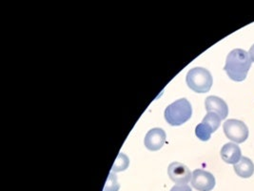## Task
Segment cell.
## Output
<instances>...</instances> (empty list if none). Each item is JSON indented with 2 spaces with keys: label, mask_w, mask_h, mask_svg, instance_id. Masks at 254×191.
Here are the masks:
<instances>
[{
  "label": "cell",
  "mask_w": 254,
  "mask_h": 191,
  "mask_svg": "<svg viewBox=\"0 0 254 191\" xmlns=\"http://www.w3.org/2000/svg\"><path fill=\"white\" fill-rule=\"evenodd\" d=\"M252 62L253 60L248 52L242 49H235L228 55L224 70L232 81L243 82L247 78Z\"/></svg>",
  "instance_id": "obj_1"
},
{
  "label": "cell",
  "mask_w": 254,
  "mask_h": 191,
  "mask_svg": "<svg viewBox=\"0 0 254 191\" xmlns=\"http://www.w3.org/2000/svg\"><path fill=\"white\" fill-rule=\"evenodd\" d=\"M192 115V108L187 98H180L165 110V119L173 126H179L187 122Z\"/></svg>",
  "instance_id": "obj_2"
},
{
  "label": "cell",
  "mask_w": 254,
  "mask_h": 191,
  "mask_svg": "<svg viewBox=\"0 0 254 191\" xmlns=\"http://www.w3.org/2000/svg\"><path fill=\"white\" fill-rule=\"evenodd\" d=\"M188 86L196 93H207L212 86V76L203 67L190 69L186 78Z\"/></svg>",
  "instance_id": "obj_3"
},
{
  "label": "cell",
  "mask_w": 254,
  "mask_h": 191,
  "mask_svg": "<svg viewBox=\"0 0 254 191\" xmlns=\"http://www.w3.org/2000/svg\"><path fill=\"white\" fill-rule=\"evenodd\" d=\"M224 132L231 142L235 143H242L249 137V128L246 123L239 119H231L225 121Z\"/></svg>",
  "instance_id": "obj_4"
},
{
  "label": "cell",
  "mask_w": 254,
  "mask_h": 191,
  "mask_svg": "<svg viewBox=\"0 0 254 191\" xmlns=\"http://www.w3.org/2000/svg\"><path fill=\"white\" fill-rule=\"evenodd\" d=\"M191 186L199 191H212L215 187V178L208 171L203 169H195L192 172Z\"/></svg>",
  "instance_id": "obj_5"
},
{
  "label": "cell",
  "mask_w": 254,
  "mask_h": 191,
  "mask_svg": "<svg viewBox=\"0 0 254 191\" xmlns=\"http://www.w3.org/2000/svg\"><path fill=\"white\" fill-rule=\"evenodd\" d=\"M168 174L171 180L178 185H187L191 181L192 174L185 165L180 163H172L168 167Z\"/></svg>",
  "instance_id": "obj_6"
},
{
  "label": "cell",
  "mask_w": 254,
  "mask_h": 191,
  "mask_svg": "<svg viewBox=\"0 0 254 191\" xmlns=\"http://www.w3.org/2000/svg\"><path fill=\"white\" fill-rule=\"evenodd\" d=\"M166 143V133L162 128H153L147 133L145 137V146L150 151L161 149Z\"/></svg>",
  "instance_id": "obj_7"
},
{
  "label": "cell",
  "mask_w": 254,
  "mask_h": 191,
  "mask_svg": "<svg viewBox=\"0 0 254 191\" xmlns=\"http://www.w3.org/2000/svg\"><path fill=\"white\" fill-rule=\"evenodd\" d=\"M205 105L208 112H213L219 115L222 119H226L229 114L228 104L224 99L216 96H209L205 100Z\"/></svg>",
  "instance_id": "obj_8"
},
{
  "label": "cell",
  "mask_w": 254,
  "mask_h": 191,
  "mask_svg": "<svg viewBox=\"0 0 254 191\" xmlns=\"http://www.w3.org/2000/svg\"><path fill=\"white\" fill-rule=\"evenodd\" d=\"M221 157L227 164L236 165L242 158L241 149L236 143H227L221 149Z\"/></svg>",
  "instance_id": "obj_9"
},
{
  "label": "cell",
  "mask_w": 254,
  "mask_h": 191,
  "mask_svg": "<svg viewBox=\"0 0 254 191\" xmlns=\"http://www.w3.org/2000/svg\"><path fill=\"white\" fill-rule=\"evenodd\" d=\"M235 173L241 178H250L254 175V165L253 161L248 157H242L241 160L234 165Z\"/></svg>",
  "instance_id": "obj_10"
},
{
  "label": "cell",
  "mask_w": 254,
  "mask_h": 191,
  "mask_svg": "<svg viewBox=\"0 0 254 191\" xmlns=\"http://www.w3.org/2000/svg\"><path fill=\"white\" fill-rule=\"evenodd\" d=\"M222 119L219 115L213 112H208V114L205 116V118L202 120L203 123H206L213 131H216L219 128Z\"/></svg>",
  "instance_id": "obj_11"
},
{
  "label": "cell",
  "mask_w": 254,
  "mask_h": 191,
  "mask_svg": "<svg viewBox=\"0 0 254 191\" xmlns=\"http://www.w3.org/2000/svg\"><path fill=\"white\" fill-rule=\"evenodd\" d=\"M213 130L207 125L206 123H199L195 128V134H196L197 138L200 139L203 142H207L210 139L211 134L213 133Z\"/></svg>",
  "instance_id": "obj_12"
},
{
  "label": "cell",
  "mask_w": 254,
  "mask_h": 191,
  "mask_svg": "<svg viewBox=\"0 0 254 191\" xmlns=\"http://www.w3.org/2000/svg\"><path fill=\"white\" fill-rule=\"evenodd\" d=\"M128 165H129L128 158L125 154L120 153L118 157H117L115 164H114V167L112 168V171L114 173L115 172H119V171H123V170L127 169Z\"/></svg>",
  "instance_id": "obj_13"
},
{
  "label": "cell",
  "mask_w": 254,
  "mask_h": 191,
  "mask_svg": "<svg viewBox=\"0 0 254 191\" xmlns=\"http://www.w3.org/2000/svg\"><path fill=\"white\" fill-rule=\"evenodd\" d=\"M119 184L117 182V177L114 172H112L105 185L104 191H119Z\"/></svg>",
  "instance_id": "obj_14"
},
{
  "label": "cell",
  "mask_w": 254,
  "mask_h": 191,
  "mask_svg": "<svg viewBox=\"0 0 254 191\" xmlns=\"http://www.w3.org/2000/svg\"><path fill=\"white\" fill-rule=\"evenodd\" d=\"M171 191H191V189L188 185H178L174 186Z\"/></svg>",
  "instance_id": "obj_15"
},
{
  "label": "cell",
  "mask_w": 254,
  "mask_h": 191,
  "mask_svg": "<svg viewBox=\"0 0 254 191\" xmlns=\"http://www.w3.org/2000/svg\"><path fill=\"white\" fill-rule=\"evenodd\" d=\"M249 55H250V57H251V59L254 62V44L251 47V50H250V53H249Z\"/></svg>",
  "instance_id": "obj_16"
}]
</instances>
